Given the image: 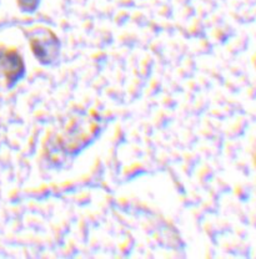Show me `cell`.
<instances>
[{
    "label": "cell",
    "instance_id": "7a4b0ae2",
    "mask_svg": "<svg viewBox=\"0 0 256 259\" xmlns=\"http://www.w3.org/2000/svg\"><path fill=\"white\" fill-rule=\"evenodd\" d=\"M255 66H256V59H255Z\"/></svg>",
    "mask_w": 256,
    "mask_h": 259
},
{
    "label": "cell",
    "instance_id": "6da1fadb",
    "mask_svg": "<svg viewBox=\"0 0 256 259\" xmlns=\"http://www.w3.org/2000/svg\"><path fill=\"white\" fill-rule=\"evenodd\" d=\"M31 48L39 61L50 64L59 55V41L55 35L50 31H44L35 35L31 40Z\"/></svg>",
    "mask_w": 256,
    "mask_h": 259
}]
</instances>
